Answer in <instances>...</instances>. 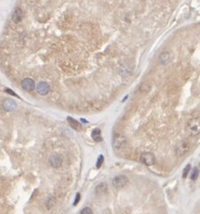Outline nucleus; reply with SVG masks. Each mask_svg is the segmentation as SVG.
<instances>
[{"instance_id":"1","label":"nucleus","mask_w":200,"mask_h":214,"mask_svg":"<svg viewBox=\"0 0 200 214\" xmlns=\"http://www.w3.org/2000/svg\"><path fill=\"white\" fill-rule=\"evenodd\" d=\"M188 130L191 136H196L200 131V121L198 118H191L188 122Z\"/></svg>"},{"instance_id":"2","label":"nucleus","mask_w":200,"mask_h":214,"mask_svg":"<svg viewBox=\"0 0 200 214\" xmlns=\"http://www.w3.org/2000/svg\"><path fill=\"white\" fill-rule=\"evenodd\" d=\"M126 144V138L124 136L119 133H116L113 136V146L116 150L122 149Z\"/></svg>"},{"instance_id":"3","label":"nucleus","mask_w":200,"mask_h":214,"mask_svg":"<svg viewBox=\"0 0 200 214\" xmlns=\"http://www.w3.org/2000/svg\"><path fill=\"white\" fill-rule=\"evenodd\" d=\"M129 182L128 178L124 175H118L114 178L113 180V186L116 189H122L124 188Z\"/></svg>"},{"instance_id":"4","label":"nucleus","mask_w":200,"mask_h":214,"mask_svg":"<svg viewBox=\"0 0 200 214\" xmlns=\"http://www.w3.org/2000/svg\"><path fill=\"white\" fill-rule=\"evenodd\" d=\"M140 160L142 164L147 166H151L155 164V156L151 153H144L141 154Z\"/></svg>"},{"instance_id":"5","label":"nucleus","mask_w":200,"mask_h":214,"mask_svg":"<svg viewBox=\"0 0 200 214\" xmlns=\"http://www.w3.org/2000/svg\"><path fill=\"white\" fill-rule=\"evenodd\" d=\"M22 88L27 91H33L35 89V82L31 78H25L21 82Z\"/></svg>"},{"instance_id":"6","label":"nucleus","mask_w":200,"mask_h":214,"mask_svg":"<svg viewBox=\"0 0 200 214\" xmlns=\"http://www.w3.org/2000/svg\"><path fill=\"white\" fill-rule=\"evenodd\" d=\"M189 148H190V146H189V143L182 142V143H180L179 145H178V146L176 148V154L178 156L184 155V154H186L189 151Z\"/></svg>"},{"instance_id":"7","label":"nucleus","mask_w":200,"mask_h":214,"mask_svg":"<svg viewBox=\"0 0 200 214\" xmlns=\"http://www.w3.org/2000/svg\"><path fill=\"white\" fill-rule=\"evenodd\" d=\"M49 163L50 164L54 167V168H59L61 166L62 164V158L61 157V156L59 154H53L50 156V158H49Z\"/></svg>"},{"instance_id":"8","label":"nucleus","mask_w":200,"mask_h":214,"mask_svg":"<svg viewBox=\"0 0 200 214\" xmlns=\"http://www.w3.org/2000/svg\"><path fill=\"white\" fill-rule=\"evenodd\" d=\"M50 85L47 83V82H44V81H41V82H39L38 85H37V92L41 95V96H45L47 95L49 92H50Z\"/></svg>"},{"instance_id":"9","label":"nucleus","mask_w":200,"mask_h":214,"mask_svg":"<svg viewBox=\"0 0 200 214\" xmlns=\"http://www.w3.org/2000/svg\"><path fill=\"white\" fill-rule=\"evenodd\" d=\"M2 106L6 111H13L16 108V103L11 98H6L3 101Z\"/></svg>"},{"instance_id":"10","label":"nucleus","mask_w":200,"mask_h":214,"mask_svg":"<svg viewBox=\"0 0 200 214\" xmlns=\"http://www.w3.org/2000/svg\"><path fill=\"white\" fill-rule=\"evenodd\" d=\"M22 19H23V12L20 8L17 7L12 13V20L16 24H18L22 21Z\"/></svg>"},{"instance_id":"11","label":"nucleus","mask_w":200,"mask_h":214,"mask_svg":"<svg viewBox=\"0 0 200 214\" xmlns=\"http://www.w3.org/2000/svg\"><path fill=\"white\" fill-rule=\"evenodd\" d=\"M106 192H107V184L106 182L99 183L95 189V193L98 196L105 194Z\"/></svg>"},{"instance_id":"12","label":"nucleus","mask_w":200,"mask_h":214,"mask_svg":"<svg viewBox=\"0 0 200 214\" xmlns=\"http://www.w3.org/2000/svg\"><path fill=\"white\" fill-rule=\"evenodd\" d=\"M67 120H68V122H69V125L73 128V129H75V130H77V131H79V130H80L81 129V125L77 121V120H75V119H73L72 118H70V117H68L67 118Z\"/></svg>"},{"instance_id":"13","label":"nucleus","mask_w":200,"mask_h":214,"mask_svg":"<svg viewBox=\"0 0 200 214\" xmlns=\"http://www.w3.org/2000/svg\"><path fill=\"white\" fill-rule=\"evenodd\" d=\"M91 137L96 142H101L103 139L101 136V130H100L99 128H95L91 133Z\"/></svg>"},{"instance_id":"14","label":"nucleus","mask_w":200,"mask_h":214,"mask_svg":"<svg viewBox=\"0 0 200 214\" xmlns=\"http://www.w3.org/2000/svg\"><path fill=\"white\" fill-rule=\"evenodd\" d=\"M169 54L168 53V52H163L162 54H161V56H160V61H161V63H166L168 61H169Z\"/></svg>"},{"instance_id":"15","label":"nucleus","mask_w":200,"mask_h":214,"mask_svg":"<svg viewBox=\"0 0 200 214\" xmlns=\"http://www.w3.org/2000/svg\"><path fill=\"white\" fill-rule=\"evenodd\" d=\"M197 177H198V169H197L196 167H195V168L193 169V172H192V174H191L190 178H191L192 181H196V180L197 179Z\"/></svg>"},{"instance_id":"16","label":"nucleus","mask_w":200,"mask_h":214,"mask_svg":"<svg viewBox=\"0 0 200 214\" xmlns=\"http://www.w3.org/2000/svg\"><path fill=\"white\" fill-rule=\"evenodd\" d=\"M103 162H104V156L103 155H99L98 156V158H97V162H96V168H100L101 167V165L103 164Z\"/></svg>"},{"instance_id":"17","label":"nucleus","mask_w":200,"mask_h":214,"mask_svg":"<svg viewBox=\"0 0 200 214\" xmlns=\"http://www.w3.org/2000/svg\"><path fill=\"white\" fill-rule=\"evenodd\" d=\"M190 168H191L190 164H188L187 166L185 167V169H184V171H183V178H186V177L188 176V175H189V171H190Z\"/></svg>"},{"instance_id":"18","label":"nucleus","mask_w":200,"mask_h":214,"mask_svg":"<svg viewBox=\"0 0 200 214\" xmlns=\"http://www.w3.org/2000/svg\"><path fill=\"white\" fill-rule=\"evenodd\" d=\"M81 214H91L92 213V210L90 208H84L81 211H80Z\"/></svg>"},{"instance_id":"19","label":"nucleus","mask_w":200,"mask_h":214,"mask_svg":"<svg viewBox=\"0 0 200 214\" xmlns=\"http://www.w3.org/2000/svg\"><path fill=\"white\" fill-rule=\"evenodd\" d=\"M79 199H80V194H79V193H77L76 200H75V202H74V203H73V205H74V206H76V205L79 203Z\"/></svg>"},{"instance_id":"20","label":"nucleus","mask_w":200,"mask_h":214,"mask_svg":"<svg viewBox=\"0 0 200 214\" xmlns=\"http://www.w3.org/2000/svg\"><path fill=\"white\" fill-rule=\"evenodd\" d=\"M6 93H9V94H11V95H13V96H15V97H17L18 98V96H17V94H16L15 92H14L13 90H9V89H6V90H5Z\"/></svg>"}]
</instances>
